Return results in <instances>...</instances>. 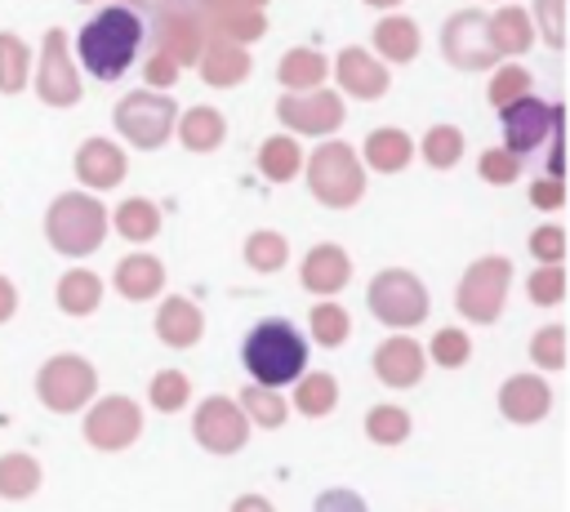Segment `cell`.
Instances as JSON below:
<instances>
[{"mask_svg":"<svg viewBox=\"0 0 570 512\" xmlns=\"http://www.w3.org/2000/svg\"><path fill=\"white\" fill-rule=\"evenodd\" d=\"M142 36H147V22L138 4H107L80 27V40H76L80 67L98 80H120L138 58Z\"/></svg>","mask_w":570,"mask_h":512,"instance_id":"1","label":"cell"},{"mask_svg":"<svg viewBox=\"0 0 570 512\" xmlns=\"http://www.w3.org/2000/svg\"><path fill=\"white\" fill-rule=\"evenodd\" d=\"M240 361H245V370H249V378L258 387L276 392V387L298 383L307 374V343L285 316H267L245 334Z\"/></svg>","mask_w":570,"mask_h":512,"instance_id":"2","label":"cell"},{"mask_svg":"<svg viewBox=\"0 0 570 512\" xmlns=\"http://www.w3.org/2000/svg\"><path fill=\"white\" fill-rule=\"evenodd\" d=\"M107 209L98 196H85V191H62L53 196L49 214H45V236L58 254L67 258H85L94 254L102 240H107Z\"/></svg>","mask_w":570,"mask_h":512,"instance_id":"3","label":"cell"},{"mask_svg":"<svg viewBox=\"0 0 570 512\" xmlns=\"http://www.w3.org/2000/svg\"><path fill=\"white\" fill-rule=\"evenodd\" d=\"M307 187H312V196H316L321 205H330V209H352V205L361 200V191H365L361 156H356L347 142H338V138L321 142V147L307 156Z\"/></svg>","mask_w":570,"mask_h":512,"instance_id":"4","label":"cell"},{"mask_svg":"<svg viewBox=\"0 0 570 512\" xmlns=\"http://www.w3.org/2000/svg\"><path fill=\"white\" fill-rule=\"evenodd\" d=\"M365 303H370V316L383 321L387 329H414V325L428 321V307H432L423 280L414 272H405V267L379 272L370 280V289H365Z\"/></svg>","mask_w":570,"mask_h":512,"instance_id":"5","label":"cell"},{"mask_svg":"<svg viewBox=\"0 0 570 512\" xmlns=\"http://www.w3.org/2000/svg\"><path fill=\"white\" fill-rule=\"evenodd\" d=\"M98 392V370L76 356V352H62V356H49L36 374V396L45 410L53 414H71V410H85L89 396Z\"/></svg>","mask_w":570,"mask_h":512,"instance_id":"6","label":"cell"},{"mask_svg":"<svg viewBox=\"0 0 570 512\" xmlns=\"http://www.w3.org/2000/svg\"><path fill=\"white\" fill-rule=\"evenodd\" d=\"M111 120H116V129H120L134 147L151 151V147H160V142L174 134V125H178V107H174L169 93L134 89V93H125V98L116 102Z\"/></svg>","mask_w":570,"mask_h":512,"instance_id":"7","label":"cell"},{"mask_svg":"<svg viewBox=\"0 0 570 512\" xmlns=\"http://www.w3.org/2000/svg\"><path fill=\"white\" fill-rule=\"evenodd\" d=\"M508 285H512V263H508L503 254H485V258H476V263L463 272L459 289H454V303H459V312H463L468 321L494 325L499 312H503Z\"/></svg>","mask_w":570,"mask_h":512,"instance_id":"8","label":"cell"},{"mask_svg":"<svg viewBox=\"0 0 570 512\" xmlns=\"http://www.w3.org/2000/svg\"><path fill=\"white\" fill-rule=\"evenodd\" d=\"M205 0H160V18H156V53L174 58L178 67H196L205 45H209V27L200 13Z\"/></svg>","mask_w":570,"mask_h":512,"instance_id":"9","label":"cell"},{"mask_svg":"<svg viewBox=\"0 0 570 512\" xmlns=\"http://www.w3.org/2000/svg\"><path fill=\"white\" fill-rule=\"evenodd\" d=\"M485 18L481 9H459L445 27H441V53L450 67L459 71H481V67H494L499 53L490 45V31H485Z\"/></svg>","mask_w":570,"mask_h":512,"instance_id":"10","label":"cell"},{"mask_svg":"<svg viewBox=\"0 0 570 512\" xmlns=\"http://www.w3.org/2000/svg\"><path fill=\"white\" fill-rule=\"evenodd\" d=\"M561 107L552 102H539L534 93H525V98H517L512 107H503L499 111V120H503V147L517 156V160H525L534 147H543L548 138H552V129L561 125Z\"/></svg>","mask_w":570,"mask_h":512,"instance_id":"11","label":"cell"},{"mask_svg":"<svg viewBox=\"0 0 570 512\" xmlns=\"http://www.w3.org/2000/svg\"><path fill=\"white\" fill-rule=\"evenodd\" d=\"M191 436L209 450V454H236L249 441V419L232 396H205L196 405L191 419Z\"/></svg>","mask_w":570,"mask_h":512,"instance_id":"12","label":"cell"},{"mask_svg":"<svg viewBox=\"0 0 570 512\" xmlns=\"http://www.w3.org/2000/svg\"><path fill=\"white\" fill-rule=\"evenodd\" d=\"M36 89L49 107H71L80 102V76L71 67V49H67V31L49 27L45 45H40V71H36Z\"/></svg>","mask_w":570,"mask_h":512,"instance_id":"13","label":"cell"},{"mask_svg":"<svg viewBox=\"0 0 570 512\" xmlns=\"http://www.w3.org/2000/svg\"><path fill=\"white\" fill-rule=\"evenodd\" d=\"M142 436V410L129 396H102L85 414V441L94 450H125Z\"/></svg>","mask_w":570,"mask_h":512,"instance_id":"14","label":"cell"},{"mask_svg":"<svg viewBox=\"0 0 570 512\" xmlns=\"http://www.w3.org/2000/svg\"><path fill=\"white\" fill-rule=\"evenodd\" d=\"M276 116L281 125H289L294 134H334L343 125V98L334 89H312V93H285L276 102Z\"/></svg>","mask_w":570,"mask_h":512,"instance_id":"15","label":"cell"},{"mask_svg":"<svg viewBox=\"0 0 570 512\" xmlns=\"http://www.w3.org/2000/svg\"><path fill=\"white\" fill-rule=\"evenodd\" d=\"M125 169H129V160H125V151H120L111 138H85V142L76 147V178H80L89 191L116 187V183L125 178Z\"/></svg>","mask_w":570,"mask_h":512,"instance_id":"16","label":"cell"},{"mask_svg":"<svg viewBox=\"0 0 570 512\" xmlns=\"http://www.w3.org/2000/svg\"><path fill=\"white\" fill-rule=\"evenodd\" d=\"M423 370H428V352L414 338H405V334L383 338L379 352H374V374L387 387H414L423 378Z\"/></svg>","mask_w":570,"mask_h":512,"instance_id":"17","label":"cell"},{"mask_svg":"<svg viewBox=\"0 0 570 512\" xmlns=\"http://www.w3.org/2000/svg\"><path fill=\"white\" fill-rule=\"evenodd\" d=\"M298 280H303V289H312V294H321V298H330V294H338L347 280H352V258H347V249H338V245H312L307 254H303V267H298Z\"/></svg>","mask_w":570,"mask_h":512,"instance_id":"18","label":"cell"},{"mask_svg":"<svg viewBox=\"0 0 570 512\" xmlns=\"http://www.w3.org/2000/svg\"><path fill=\"white\" fill-rule=\"evenodd\" d=\"M334 76H338V89H347L352 98L374 102V98H383V93H387V67H383L374 53H365L361 45H352V49H343V53H338Z\"/></svg>","mask_w":570,"mask_h":512,"instance_id":"19","label":"cell"},{"mask_svg":"<svg viewBox=\"0 0 570 512\" xmlns=\"http://www.w3.org/2000/svg\"><path fill=\"white\" fill-rule=\"evenodd\" d=\"M499 410L508 423H539L552 410V387L539 374H512L499 387Z\"/></svg>","mask_w":570,"mask_h":512,"instance_id":"20","label":"cell"},{"mask_svg":"<svg viewBox=\"0 0 570 512\" xmlns=\"http://www.w3.org/2000/svg\"><path fill=\"white\" fill-rule=\"evenodd\" d=\"M156 334H160V343H169V347H196L200 343V334H205V316H200V307L191 303V298H183V294H169L165 303H160V312H156Z\"/></svg>","mask_w":570,"mask_h":512,"instance_id":"21","label":"cell"},{"mask_svg":"<svg viewBox=\"0 0 570 512\" xmlns=\"http://www.w3.org/2000/svg\"><path fill=\"white\" fill-rule=\"evenodd\" d=\"M200 76H205L214 89L240 85V80L249 76V53H245V45H232V40L209 36V45H205V53H200Z\"/></svg>","mask_w":570,"mask_h":512,"instance_id":"22","label":"cell"},{"mask_svg":"<svg viewBox=\"0 0 570 512\" xmlns=\"http://www.w3.org/2000/svg\"><path fill=\"white\" fill-rule=\"evenodd\" d=\"M160 285H165V267H160V258H151V254H129V258L116 263V289H120L129 303H147V298H156Z\"/></svg>","mask_w":570,"mask_h":512,"instance_id":"23","label":"cell"},{"mask_svg":"<svg viewBox=\"0 0 570 512\" xmlns=\"http://www.w3.org/2000/svg\"><path fill=\"white\" fill-rule=\"evenodd\" d=\"M485 31H490V45H494V53L499 58H517V53H525L530 45H534V22H530V13H521V9H499V13H490L485 18Z\"/></svg>","mask_w":570,"mask_h":512,"instance_id":"24","label":"cell"},{"mask_svg":"<svg viewBox=\"0 0 570 512\" xmlns=\"http://www.w3.org/2000/svg\"><path fill=\"white\" fill-rule=\"evenodd\" d=\"M419 45H423V36H419L414 18H405V13L379 18V27H374V49H379L387 62H414V58H419Z\"/></svg>","mask_w":570,"mask_h":512,"instance_id":"25","label":"cell"},{"mask_svg":"<svg viewBox=\"0 0 570 512\" xmlns=\"http://www.w3.org/2000/svg\"><path fill=\"white\" fill-rule=\"evenodd\" d=\"M174 134L183 138L187 151H214V147L227 138V120H223L218 107H191V111L178 116Z\"/></svg>","mask_w":570,"mask_h":512,"instance_id":"26","label":"cell"},{"mask_svg":"<svg viewBox=\"0 0 570 512\" xmlns=\"http://www.w3.org/2000/svg\"><path fill=\"white\" fill-rule=\"evenodd\" d=\"M325 71H330L325 53H316V49H303V45H298V49H289V53L281 58L276 80H281L289 93H312V89H321Z\"/></svg>","mask_w":570,"mask_h":512,"instance_id":"27","label":"cell"},{"mask_svg":"<svg viewBox=\"0 0 570 512\" xmlns=\"http://www.w3.org/2000/svg\"><path fill=\"white\" fill-rule=\"evenodd\" d=\"M410 156H414V142H410L405 129H374V134L365 138V165L379 169V174H396V169H405Z\"/></svg>","mask_w":570,"mask_h":512,"instance_id":"28","label":"cell"},{"mask_svg":"<svg viewBox=\"0 0 570 512\" xmlns=\"http://www.w3.org/2000/svg\"><path fill=\"white\" fill-rule=\"evenodd\" d=\"M98 303H102V280L89 267L62 272V280H58V307L67 316H89V312H98Z\"/></svg>","mask_w":570,"mask_h":512,"instance_id":"29","label":"cell"},{"mask_svg":"<svg viewBox=\"0 0 570 512\" xmlns=\"http://www.w3.org/2000/svg\"><path fill=\"white\" fill-rule=\"evenodd\" d=\"M40 481H45V472H40V463L31 454H22V450L0 454V499H13V503L31 499L40 490Z\"/></svg>","mask_w":570,"mask_h":512,"instance_id":"30","label":"cell"},{"mask_svg":"<svg viewBox=\"0 0 570 512\" xmlns=\"http://www.w3.org/2000/svg\"><path fill=\"white\" fill-rule=\"evenodd\" d=\"M111 223H116V232L125 236V240H151V236H160V209L147 200V196H129V200H120V209L111 214Z\"/></svg>","mask_w":570,"mask_h":512,"instance_id":"31","label":"cell"},{"mask_svg":"<svg viewBox=\"0 0 570 512\" xmlns=\"http://www.w3.org/2000/svg\"><path fill=\"white\" fill-rule=\"evenodd\" d=\"M258 169H263L267 183H289V178L303 169V151H298V142H294L289 134L267 138V142L258 147Z\"/></svg>","mask_w":570,"mask_h":512,"instance_id":"32","label":"cell"},{"mask_svg":"<svg viewBox=\"0 0 570 512\" xmlns=\"http://www.w3.org/2000/svg\"><path fill=\"white\" fill-rule=\"evenodd\" d=\"M334 401H338V383H334V374H325V370L303 374L298 387H294V410L307 414V419H325V414L334 410Z\"/></svg>","mask_w":570,"mask_h":512,"instance_id":"33","label":"cell"},{"mask_svg":"<svg viewBox=\"0 0 570 512\" xmlns=\"http://www.w3.org/2000/svg\"><path fill=\"white\" fill-rule=\"evenodd\" d=\"M236 405H240V410H245V419H249V423H258V427H281V423L289 419V405L281 401V392L258 387V383H249V387L236 396Z\"/></svg>","mask_w":570,"mask_h":512,"instance_id":"34","label":"cell"},{"mask_svg":"<svg viewBox=\"0 0 570 512\" xmlns=\"http://www.w3.org/2000/svg\"><path fill=\"white\" fill-rule=\"evenodd\" d=\"M31 71V49L22 45V36L0 31V93H18L27 85Z\"/></svg>","mask_w":570,"mask_h":512,"instance_id":"35","label":"cell"},{"mask_svg":"<svg viewBox=\"0 0 570 512\" xmlns=\"http://www.w3.org/2000/svg\"><path fill=\"white\" fill-rule=\"evenodd\" d=\"M307 325H312V338L321 347H343L347 334H352V316L343 312V303H316L312 316H307Z\"/></svg>","mask_w":570,"mask_h":512,"instance_id":"36","label":"cell"},{"mask_svg":"<svg viewBox=\"0 0 570 512\" xmlns=\"http://www.w3.org/2000/svg\"><path fill=\"white\" fill-rule=\"evenodd\" d=\"M365 436L374 445H401L410 436V414L401 405H374L365 414Z\"/></svg>","mask_w":570,"mask_h":512,"instance_id":"37","label":"cell"},{"mask_svg":"<svg viewBox=\"0 0 570 512\" xmlns=\"http://www.w3.org/2000/svg\"><path fill=\"white\" fill-rule=\"evenodd\" d=\"M285 258H289V245H285V236L281 232H249V240H245V263L254 267V272H276V267H285Z\"/></svg>","mask_w":570,"mask_h":512,"instance_id":"38","label":"cell"},{"mask_svg":"<svg viewBox=\"0 0 570 512\" xmlns=\"http://www.w3.org/2000/svg\"><path fill=\"white\" fill-rule=\"evenodd\" d=\"M187 396H191V383H187V374H183V370H160V374L147 383V401H151L160 414L183 410V405H187Z\"/></svg>","mask_w":570,"mask_h":512,"instance_id":"39","label":"cell"},{"mask_svg":"<svg viewBox=\"0 0 570 512\" xmlns=\"http://www.w3.org/2000/svg\"><path fill=\"white\" fill-rule=\"evenodd\" d=\"M459 156H463V134H459L454 125H432V129L423 134V160H428L432 169H450Z\"/></svg>","mask_w":570,"mask_h":512,"instance_id":"40","label":"cell"},{"mask_svg":"<svg viewBox=\"0 0 570 512\" xmlns=\"http://www.w3.org/2000/svg\"><path fill=\"white\" fill-rule=\"evenodd\" d=\"M525 294L534 307H557L566 298V267L561 263H548V267H534L530 280H525Z\"/></svg>","mask_w":570,"mask_h":512,"instance_id":"41","label":"cell"},{"mask_svg":"<svg viewBox=\"0 0 570 512\" xmlns=\"http://www.w3.org/2000/svg\"><path fill=\"white\" fill-rule=\"evenodd\" d=\"M428 356H432L436 365H445V370H459V365H468V356H472V338H468L463 329L445 325V329H436V334H432Z\"/></svg>","mask_w":570,"mask_h":512,"instance_id":"42","label":"cell"},{"mask_svg":"<svg viewBox=\"0 0 570 512\" xmlns=\"http://www.w3.org/2000/svg\"><path fill=\"white\" fill-rule=\"evenodd\" d=\"M530 93V71L521 67V62H508V67H499L494 71V80H490V102L503 111V107H512L517 98H525Z\"/></svg>","mask_w":570,"mask_h":512,"instance_id":"43","label":"cell"},{"mask_svg":"<svg viewBox=\"0 0 570 512\" xmlns=\"http://www.w3.org/2000/svg\"><path fill=\"white\" fill-rule=\"evenodd\" d=\"M530 356H534L539 370L557 374V370L566 365V329H561V325H543V329H534V338H530Z\"/></svg>","mask_w":570,"mask_h":512,"instance_id":"44","label":"cell"},{"mask_svg":"<svg viewBox=\"0 0 570 512\" xmlns=\"http://www.w3.org/2000/svg\"><path fill=\"white\" fill-rule=\"evenodd\" d=\"M521 165H525V160H517L508 147H490V151H481V160H476V174H481L485 183H494V187H508V183H517Z\"/></svg>","mask_w":570,"mask_h":512,"instance_id":"45","label":"cell"},{"mask_svg":"<svg viewBox=\"0 0 570 512\" xmlns=\"http://www.w3.org/2000/svg\"><path fill=\"white\" fill-rule=\"evenodd\" d=\"M534 18L539 31L552 49H566V0H534Z\"/></svg>","mask_w":570,"mask_h":512,"instance_id":"46","label":"cell"},{"mask_svg":"<svg viewBox=\"0 0 570 512\" xmlns=\"http://www.w3.org/2000/svg\"><path fill=\"white\" fill-rule=\"evenodd\" d=\"M530 254L539 258V267L561 263V258H566V232H561V227H534V232H530Z\"/></svg>","mask_w":570,"mask_h":512,"instance_id":"47","label":"cell"},{"mask_svg":"<svg viewBox=\"0 0 570 512\" xmlns=\"http://www.w3.org/2000/svg\"><path fill=\"white\" fill-rule=\"evenodd\" d=\"M312 512H370V508H365V499L356 490H325Z\"/></svg>","mask_w":570,"mask_h":512,"instance_id":"48","label":"cell"},{"mask_svg":"<svg viewBox=\"0 0 570 512\" xmlns=\"http://www.w3.org/2000/svg\"><path fill=\"white\" fill-rule=\"evenodd\" d=\"M142 76H147V89H169V85H174V76H178V62H174V58H165V53H151V58H147V67H142Z\"/></svg>","mask_w":570,"mask_h":512,"instance_id":"49","label":"cell"},{"mask_svg":"<svg viewBox=\"0 0 570 512\" xmlns=\"http://www.w3.org/2000/svg\"><path fill=\"white\" fill-rule=\"evenodd\" d=\"M561 200H566V183L561 178H539L530 187V205L534 209H561Z\"/></svg>","mask_w":570,"mask_h":512,"instance_id":"50","label":"cell"},{"mask_svg":"<svg viewBox=\"0 0 570 512\" xmlns=\"http://www.w3.org/2000/svg\"><path fill=\"white\" fill-rule=\"evenodd\" d=\"M13 312H18V289H13L9 276H0V325H4Z\"/></svg>","mask_w":570,"mask_h":512,"instance_id":"51","label":"cell"},{"mask_svg":"<svg viewBox=\"0 0 570 512\" xmlns=\"http://www.w3.org/2000/svg\"><path fill=\"white\" fill-rule=\"evenodd\" d=\"M232 512H276V508H272L263 494H240V499L232 503Z\"/></svg>","mask_w":570,"mask_h":512,"instance_id":"52","label":"cell"},{"mask_svg":"<svg viewBox=\"0 0 570 512\" xmlns=\"http://www.w3.org/2000/svg\"><path fill=\"white\" fill-rule=\"evenodd\" d=\"M365 4H370V9H396L401 0H365Z\"/></svg>","mask_w":570,"mask_h":512,"instance_id":"53","label":"cell"}]
</instances>
